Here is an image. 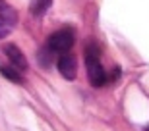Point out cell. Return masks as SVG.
Returning <instances> with one entry per match:
<instances>
[{
    "instance_id": "4",
    "label": "cell",
    "mask_w": 149,
    "mask_h": 131,
    "mask_svg": "<svg viewBox=\"0 0 149 131\" xmlns=\"http://www.w3.org/2000/svg\"><path fill=\"white\" fill-rule=\"evenodd\" d=\"M4 54L8 56V60L12 62V68H16L17 71H25L27 70V60L16 44H6L4 46Z\"/></svg>"
},
{
    "instance_id": "9",
    "label": "cell",
    "mask_w": 149,
    "mask_h": 131,
    "mask_svg": "<svg viewBox=\"0 0 149 131\" xmlns=\"http://www.w3.org/2000/svg\"><path fill=\"white\" fill-rule=\"evenodd\" d=\"M8 33H10V27H6L4 23H0V39H4Z\"/></svg>"
},
{
    "instance_id": "6",
    "label": "cell",
    "mask_w": 149,
    "mask_h": 131,
    "mask_svg": "<svg viewBox=\"0 0 149 131\" xmlns=\"http://www.w3.org/2000/svg\"><path fill=\"white\" fill-rule=\"evenodd\" d=\"M0 73L12 83H23L22 71H17L16 68H12V66H0Z\"/></svg>"
},
{
    "instance_id": "7",
    "label": "cell",
    "mask_w": 149,
    "mask_h": 131,
    "mask_svg": "<svg viewBox=\"0 0 149 131\" xmlns=\"http://www.w3.org/2000/svg\"><path fill=\"white\" fill-rule=\"evenodd\" d=\"M50 4H52V0H33L31 2V14L33 16H43V14H47Z\"/></svg>"
},
{
    "instance_id": "1",
    "label": "cell",
    "mask_w": 149,
    "mask_h": 131,
    "mask_svg": "<svg viewBox=\"0 0 149 131\" xmlns=\"http://www.w3.org/2000/svg\"><path fill=\"white\" fill-rule=\"evenodd\" d=\"M85 68H87V77L93 87H103L109 79L107 71L101 66V50L97 44H87L85 48Z\"/></svg>"
},
{
    "instance_id": "2",
    "label": "cell",
    "mask_w": 149,
    "mask_h": 131,
    "mask_svg": "<svg viewBox=\"0 0 149 131\" xmlns=\"http://www.w3.org/2000/svg\"><path fill=\"white\" fill-rule=\"evenodd\" d=\"M74 41H76L74 31L70 27H64V29L54 31L49 37V41H47V48H49L52 54H56V52H60V54H68L70 48L74 46Z\"/></svg>"
},
{
    "instance_id": "3",
    "label": "cell",
    "mask_w": 149,
    "mask_h": 131,
    "mask_svg": "<svg viewBox=\"0 0 149 131\" xmlns=\"http://www.w3.org/2000/svg\"><path fill=\"white\" fill-rule=\"evenodd\" d=\"M58 71L62 73V77L64 79H68V81H72V79H76V73H77V64H76V58H74L70 52L68 54H62L60 58H58Z\"/></svg>"
},
{
    "instance_id": "10",
    "label": "cell",
    "mask_w": 149,
    "mask_h": 131,
    "mask_svg": "<svg viewBox=\"0 0 149 131\" xmlns=\"http://www.w3.org/2000/svg\"><path fill=\"white\" fill-rule=\"evenodd\" d=\"M145 131H149V125H147V127H145Z\"/></svg>"
},
{
    "instance_id": "5",
    "label": "cell",
    "mask_w": 149,
    "mask_h": 131,
    "mask_svg": "<svg viewBox=\"0 0 149 131\" xmlns=\"http://www.w3.org/2000/svg\"><path fill=\"white\" fill-rule=\"evenodd\" d=\"M16 21H17L16 10L0 0V23H4L6 27H12V25H16Z\"/></svg>"
},
{
    "instance_id": "8",
    "label": "cell",
    "mask_w": 149,
    "mask_h": 131,
    "mask_svg": "<svg viewBox=\"0 0 149 131\" xmlns=\"http://www.w3.org/2000/svg\"><path fill=\"white\" fill-rule=\"evenodd\" d=\"M37 58H39V62H41V66L49 68V66H50V60H52V52H50V50L47 48V46H45V48H41V50H39Z\"/></svg>"
}]
</instances>
